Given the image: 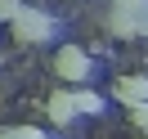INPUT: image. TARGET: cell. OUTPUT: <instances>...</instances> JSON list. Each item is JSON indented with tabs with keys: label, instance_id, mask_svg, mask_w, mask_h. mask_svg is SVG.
I'll return each mask as SVG.
<instances>
[{
	"label": "cell",
	"instance_id": "8",
	"mask_svg": "<svg viewBox=\"0 0 148 139\" xmlns=\"http://www.w3.org/2000/svg\"><path fill=\"white\" fill-rule=\"evenodd\" d=\"M23 9H27L23 0H0V23H14V18H18Z\"/></svg>",
	"mask_w": 148,
	"mask_h": 139
},
{
	"label": "cell",
	"instance_id": "5",
	"mask_svg": "<svg viewBox=\"0 0 148 139\" xmlns=\"http://www.w3.org/2000/svg\"><path fill=\"white\" fill-rule=\"evenodd\" d=\"M108 31H112V36H139V31H144V14L112 9V18H108Z\"/></svg>",
	"mask_w": 148,
	"mask_h": 139
},
{
	"label": "cell",
	"instance_id": "1",
	"mask_svg": "<svg viewBox=\"0 0 148 139\" xmlns=\"http://www.w3.org/2000/svg\"><path fill=\"white\" fill-rule=\"evenodd\" d=\"M9 27H14V40H23V45H40V40L54 36V18L45 9H23Z\"/></svg>",
	"mask_w": 148,
	"mask_h": 139
},
{
	"label": "cell",
	"instance_id": "9",
	"mask_svg": "<svg viewBox=\"0 0 148 139\" xmlns=\"http://www.w3.org/2000/svg\"><path fill=\"white\" fill-rule=\"evenodd\" d=\"M112 9H126V14H148V0H112Z\"/></svg>",
	"mask_w": 148,
	"mask_h": 139
},
{
	"label": "cell",
	"instance_id": "7",
	"mask_svg": "<svg viewBox=\"0 0 148 139\" xmlns=\"http://www.w3.org/2000/svg\"><path fill=\"white\" fill-rule=\"evenodd\" d=\"M0 139H45V130H36V126H9V130H0Z\"/></svg>",
	"mask_w": 148,
	"mask_h": 139
},
{
	"label": "cell",
	"instance_id": "11",
	"mask_svg": "<svg viewBox=\"0 0 148 139\" xmlns=\"http://www.w3.org/2000/svg\"><path fill=\"white\" fill-rule=\"evenodd\" d=\"M139 36H148V14H144V31H139Z\"/></svg>",
	"mask_w": 148,
	"mask_h": 139
},
{
	"label": "cell",
	"instance_id": "3",
	"mask_svg": "<svg viewBox=\"0 0 148 139\" xmlns=\"http://www.w3.org/2000/svg\"><path fill=\"white\" fill-rule=\"evenodd\" d=\"M112 99H117L121 108L148 103V76H117V81H112Z\"/></svg>",
	"mask_w": 148,
	"mask_h": 139
},
{
	"label": "cell",
	"instance_id": "10",
	"mask_svg": "<svg viewBox=\"0 0 148 139\" xmlns=\"http://www.w3.org/2000/svg\"><path fill=\"white\" fill-rule=\"evenodd\" d=\"M130 112V121H135L139 130H148V103H135V108H126Z\"/></svg>",
	"mask_w": 148,
	"mask_h": 139
},
{
	"label": "cell",
	"instance_id": "6",
	"mask_svg": "<svg viewBox=\"0 0 148 139\" xmlns=\"http://www.w3.org/2000/svg\"><path fill=\"white\" fill-rule=\"evenodd\" d=\"M76 112H85V117H99L103 112V99L94 90H76Z\"/></svg>",
	"mask_w": 148,
	"mask_h": 139
},
{
	"label": "cell",
	"instance_id": "4",
	"mask_svg": "<svg viewBox=\"0 0 148 139\" xmlns=\"http://www.w3.org/2000/svg\"><path fill=\"white\" fill-rule=\"evenodd\" d=\"M45 112H49V121H54V126H67V121L76 117V94L54 90V94H49V103H45Z\"/></svg>",
	"mask_w": 148,
	"mask_h": 139
},
{
	"label": "cell",
	"instance_id": "2",
	"mask_svg": "<svg viewBox=\"0 0 148 139\" xmlns=\"http://www.w3.org/2000/svg\"><path fill=\"white\" fill-rule=\"evenodd\" d=\"M54 72L63 76V81H85V76H90V54H85L81 45H63L54 54Z\"/></svg>",
	"mask_w": 148,
	"mask_h": 139
}]
</instances>
